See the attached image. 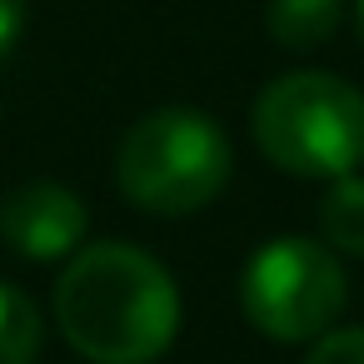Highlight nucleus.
<instances>
[{
  "label": "nucleus",
  "mask_w": 364,
  "mask_h": 364,
  "mask_svg": "<svg viewBox=\"0 0 364 364\" xmlns=\"http://www.w3.org/2000/svg\"><path fill=\"white\" fill-rule=\"evenodd\" d=\"M250 125L264 160L304 180H339L364 160V95L324 70L269 80L255 100Z\"/></svg>",
  "instance_id": "f03ea898"
},
{
  "label": "nucleus",
  "mask_w": 364,
  "mask_h": 364,
  "mask_svg": "<svg viewBox=\"0 0 364 364\" xmlns=\"http://www.w3.org/2000/svg\"><path fill=\"white\" fill-rule=\"evenodd\" d=\"M354 16H359V36H364V0H354Z\"/></svg>",
  "instance_id": "9b49d317"
},
{
  "label": "nucleus",
  "mask_w": 364,
  "mask_h": 364,
  "mask_svg": "<svg viewBox=\"0 0 364 364\" xmlns=\"http://www.w3.org/2000/svg\"><path fill=\"white\" fill-rule=\"evenodd\" d=\"M55 324L90 364H155L180 334V289L135 245H80L55 284Z\"/></svg>",
  "instance_id": "f257e3e1"
},
{
  "label": "nucleus",
  "mask_w": 364,
  "mask_h": 364,
  "mask_svg": "<svg viewBox=\"0 0 364 364\" xmlns=\"http://www.w3.org/2000/svg\"><path fill=\"white\" fill-rule=\"evenodd\" d=\"M46 339V319L36 299L16 284H0V364H36Z\"/></svg>",
  "instance_id": "6e6552de"
},
{
  "label": "nucleus",
  "mask_w": 364,
  "mask_h": 364,
  "mask_svg": "<svg viewBox=\"0 0 364 364\" xmlns=\"http://www.w3.org/2000/svg\"><path fill=\"white\" fill-rule=\"evenodd\" d=\"M344 299H349V284L334 250L309 235H279L259 245L240 274L245 319L279 344L329 334Z\"/></svg>",
  "instance_id": "20e7f679"
},
{
  "label": "nucleus",
  "mask_w": 364,
  "mask_h": 364,
  "mask_svg": "<svg viewBox=\"0 0 364 364\" xmlns=\"http://www.w3.org/2000/svg\"><path fill=\"white\" fill-rule=\"evenodd\" d=\"M304 364H364V329L349 324V329H329V334H319Z\"/></svg>",
  "instance_id": "1a4fd4ad"
},
{
  "label": "nucleus",
  "mask_w": 364,
  "mask_h": 364,
  "mask_svg": "<svg viewBox=\"0 0 364 364\" xmlns=\"http://www.w3.org/2000/svg\"><path fill=\"white\" fill-rule=\"evenodd\" d=\"M344 21V0H269V36L284 50H319Z\"/></svg>",
  "instance_id": "423d86ee"
},
{
  "label": "nucleus",
  "mask_w": 364,
  "mask_h": 364,
  "mask_svg": "<svg viewBox=\"0 0 364 364\" xmlns=\"http://www.w3.org/2000/svg\"><path fill=\"white\" fill-rule=\"evenodd\" d=\"M26 26V0H0V55H11V46L21 41Z\"/></svg>",
  "instance_id": "9d476101"
},
{
  "label": "nucleus",
  "mask_w": 364,
  "mask_h": 364,
  "mask_svg": "<svg viewBox=\"0 0 364 364\" xmlns=\"http://www.w3.org/2000/svg\"><path fill=\"white\" fill-rule=\"evenodd\" d=\"M319 235L329 250L364 255V175L329 180V195L319 205Z\"/></svg>",
  "instance_id": "0eeeda50"
},
{
  "label": "nucleus",
  "mask_w": 364,
  "mask_h": 364,
  "mask_svg": "<svg viewBox=\"0 0 364 364\" xmlns=\"http://www.w3.org/2000/svg\"><path fill=\"white\" fill-rule=\"evenodd\" d=\"M90 210L70 185L31 180L0 200V240L26 259H65L85 245Z\"/></svg>",
  "instance_id": "39448f33"
},
{
  "label": "nucleus",
  "mask_w": 364,
  "mask_h": 364,
  "mask_svg": "<svg viewBox=\"0 0 364 364\" xmlns=\"http://www.w3.org/2000/svg\"><path fill=\"white\" fill-rule=\"evenodd\" d=\"M230 135L185 105H165L140 115L115 155V180L130 205L150 215H190L205 210L230 180Z\"/></svg>",
  "instance_id": "7ed1b4c3"
}]
</instances>
